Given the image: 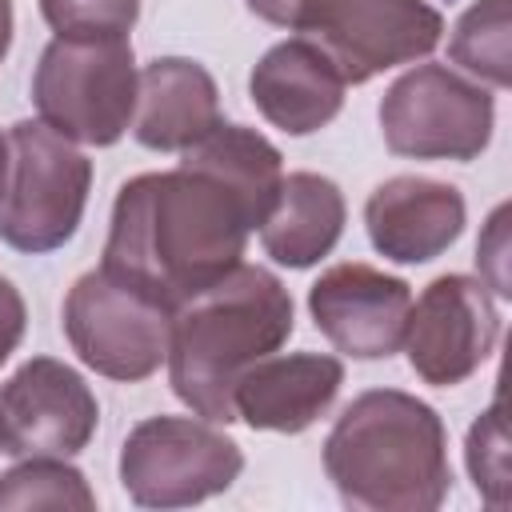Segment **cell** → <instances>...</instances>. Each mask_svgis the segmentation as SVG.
<instances>
[{
    "mask_svg": "<svg viewBox=\"0 0 512 512\" xmlns=\"http://www.w3.org/2000/svg\"><path fill=\"white\" fill-rule=\"evenodd\" d=\"M244 204L200 168L140 172L120 184L100 268L168 312L224 280L248 244Z\"/></svg>",
    "mask_w": 512,
    "mask_h": 512,
    "instance_id": "1",
    "label": "cell"
},
{
    "mask_svg": "<svg viewBox=\"0 0 512 512\" xmlns=\"http://www.w3.org/2000/svg\"><path fill=\"white\" fill-rule=\"evenodd\" d=\"M296 328V308L280 276L236 264L224 280L172 312L168 384L204 420L232 424V388L264 356L280 352Z\"/></svg>",
    "mask_w": 512,
    "mask_h": 512,
    "instance_id": "2",
    "label": "cell"
},
{
    "mask_svg": "<svg viewBox=\"0 0 512 512\" xmlns=\"http://www.w3.org/2000/svg\"><path fill=\"white\" fill-rule=\"evenodd\" d=\"M324 472L348 508L432 512L452 488L444 420L412 392H360L324 440Z\"/></svg>",
    "mask_w": 512,
    "mask_h": 512,
    "instance_id": "3",
    "label": "cell"
},
{
    "mask_svg": "<svg viewBox=\"0 0 512 512\" xmlns=\"http://www.w3.org/2000/svg\"><path fill=\"white\" fill-rule=\"evenodd\" d=\"M260 20L312 40L340 68L344 84L428 56L444 36V16L428 0H244Z\"/></svg>",
    "mask_w": 512,
    "mask_h": 512,
    "instance_id": "4",
    "label": "cell"
},
{
    "mask_svg": "<svg viewBox=\"0 0 512 512\" xmlns=\"http://www.w3.org/2000/svg\"><path fill=\"white\" fill-rule=\"evenodd\" d=\"M136 80L128 36H56L32 72V104L72 144L108 148L132 128Z\"/></svg>",
    "mask_w": 512,
    "mask_h": 512,
    "instance_id": "5",
    "label": "cell"
},
{
    "mask_svg": "<svg viewBox=\"0 0 512 512\" xmlns=\"http://www.w3.org/2000/svg\"><path fill=\"white\" fill-rule=\"evenodd\" d=\"M92 160L44 120H16L8 132V184L0 200V240L16 252L64 248L88 204Z\"/></svg>",
    "mask_w": 512,
    "mask_h": 512,
    "instance_id": "6",
    "label": "cell"
},
{
    "mask_svg": "<svg viewBox=\"0 0 512 512\" xmlns=\"http://www.w3.org/2000/svg\"><path fill=\"white\" fill-rule=\"evenodd\" d=\"M244 452L212 420L148 416L120 448V484L140 508H188L228 492Z\"/></svg>",
    "mask_w": 512,
    "mask_h": 512,
    "instance_id": "7",
    "label": "cell"
},
{
    "mask_svg": "<svg viewBox=\"0 0 512 512\" xmlns=\"http://www.w3.org/2000/svg\"><path fill=\"white\" fill-rule=\"evenodd\" d=\"M496 124V100L448 64H416L380 100V132L392 156L476 160Z\"/></svg>",
    "mask_w": 512,
    "mask_h": 512,
    "instance_id": "8",
    "label": "cell"
},
{
    "mask_svg": "<svg viewBox=\"0 0 512 512\" xmlns=\"http://www.w3.org/2000/svg\"><path fill=\"white\" fill-rule=\"evenodd\" d=\"M64 336L92 372L136 384L168 360L172 312L96 268L84 272L64 296Z\"/></svg>",
    "mask_w": 512,
    "mask_h": 512,
    "instance_id": "9",
    "label": "cell"
},
{
    "mask_svg": "<svg viewBox=\"0 0 512 512\" xmlns=\"http://www.w3.org/2000/svg\"><path fill=\"white\" fill-rule=\"evenodd\" d=\"M496 340H500L496 300L488 296L484 280H472L464 272L436 276L408 308L404 352L412 372L432 388L464 384L492 356Z\"/></svg>",
    "mask_w": 512,
    "mask_h": 512,
    "instance_id": "10",
    "label": "cell"
},
{
    "mask_svg": "<svg viewBox=\"0 0 512 512\" xmlns=\"http://www.w3.org/2000/svg\"><path fill=\"white\" fill-rule=\"evenodd\" d=\"M100 424V404L84 376L56 360H24L0 388V444L8 456H76Z\"/></svg>",
    "mask_w": 512,
    "mask_h": 512,
    "instance_id": "11",
    "label": "cell"
},
{
    "mask_svg": "<svg viewBox=\"0 0 512 512\" xmlns=\"http://www.w3.org/2000/svg\"><path fill=\"white\" fill-rule=\"evenodd\" d=\"M408 308V280L360 260L328 268L308 288V312L316 332L352 360H388L392 352H400Z\"/></svg>",
    "mask_w": 512,
    "mask_h": 512,
    "instance_id": "12",
    "label": "cell"
},
{
    "mask_svg": "<svg viewBox=\"0 0 512 512\" xmlns=\"http://www.w3.org/2000/svg\"><path fill=\"white\" fill-rule=\"evenodd\" d=\"M464 196L456 184L428 176H392L372 188L364 228L372 248L392 264H428L464 232Z\"/></svg>",
    "mask_w": 512,
    "mask_h": 512,
    "instance_id": "13",
    "label": "cell"
},
{
    "mask_svg": "<svg viewBox=\"0 0 512 512\" xmlns=\"http://www.w3.org/2000/svg\"><path fill=\"white\" fill-rule=\"evenodd\" d=\"M344 364L324 352H288L256 360L232 388V416L256 432H304L336 400Z\"/></svg>",
    "mask_w": 512,
    "mask_h": 512,
    "instance_id": "14",
    "label": "cell"
},
{
    "mask_svg": "<svg viewBox=\"0 0 512 512\" xmlns=\"http://www.w3.org/2000/svg\"><path fill=\"white\" fill-rule=\"evenodd\" d=\"M344 88L348 84L328 52L300 36L272 44L248 76V96L256 112L288 136H308L332 124L344 108Z\"/></svg>",
    "mask_w": 512,
    "mask_h": 512,
    "instance_id": "15",
    "label": "cell"
},
{
    "mask_svg": "<svg viewBox=\"0 0 512 512\" xmlns=\"http://www.w3.org/2000/svg\"><path fill=\"white\" fill-rule=\"evenodd\" d=\"M220 124V92L204 64L156 56L140 68L132 136L152 152H188Z\"/></svg>",
    "mask_w": 512,
    "mask_h": 512,
    "instance_id": "16",
    "label": "cell"
},
{
    "mask_svg": "<svg viewBox=\"0 0 512 512\" xmlns=\"http://www.w3.org/2000/svg\"><path fill=\"white\" fill-rule=\"evenodd\" d=\"M344 232V192L320 172H288L260 224L264 252L284 268L320 264Z\"/></svg>",
    "mask_w": 512,
    "mask_h": 512,
    "instance_id": "17",
    "label": "cell"
},
{
    "mask_svg": "<svg viewBox=\"0 0 512 512\" xmlns=\"http://www.w3.org/2000/svg\"><path fill=\"white\" fill-rule=\"evenodd\" d=\"M280 148L260 136L256 128H244V124H216L204 140H196L180 164L188 168H200L208 176H216L248 212V224L260 228L276 192H280V180H284V164H280Z\"/></svg>",
    "mask_w": 512,
    "mask_h": 512,
    "instance_id": "18",
    "label": "cell"
},
{
    "mask_svg": "<svg viewBox=\"0 0 512 512\" xmlns=\"http://www.w3.org/2000/svg\"><path fill=\"white\" fill-rule=\"evenodd\" d=\"M0 508H76L92 512L96 496L64 456H24L0 476Z\"/></svg>",
    "mask_w": 512,
    "mask_h": 512,
    "instance_id": "19",
    "label": "cell"
},
{
    "mask_svg": "<svg viewBox=\"0 0 512 512\" xmlns=\"http://www.w3.org/2000/svg\"><path fill=\"white\" fill-rule=\"evenodd\" d=\"M448 56L492 88H508V0H476L448 40Z\"/></svg>",
    "mask_w": 512,
    "mask_h": 512,
    "instance_id": "20",
    "label": "cell"
},
{
    "mask_svg": "<svg viewBox=\"0 0 512 512\" xmlns=\"http://www.w3.org/2000/svg\"><path fill=\"white\" fill-rule=\"evenodd\" d=\"M40 16L56 36H128L140 0H40Z\"/></svg>",
    "mask_w": 512,
    "mask_h": 512,
    "instance_id": "21",
    "label": "cell"
},
{
    "mask_svg": "<svg viewBox=\"0 0 512 512\" xmlns=\"http://www.w3.org/2000/svg\"><path fill=\"white\" fill-rule=\"evenodd\" d=\"M464 452H468V472L476 480V492L492 508H500L504 504V488H508V436H504L500 400L472 424Z\"/></svg>",
    "mask_w": 512,
    "mask_h": 512,
    "instance_id": "22",
    "label": "cell"
},
{
    "mask_svg": "<svg viewBox=\"0 0 512 512\" xmlns=\"http://www.w3.org/2000/svg\"><path fill=\"white\" fill-rule=\"evenodd\" d=\"M24 324H28L24 296H20V288H16L8 276H0V364L20 348Z\"/></svg>",
    "mask_w": 512,
    "mask_h": 512,
    "instance_id": "23",
    "label": "cell"
},
{
    "mask_svg": "<svg viewBox=\"0 0 512 512\" xmlns=\"http://www.w3.org/2000/svg\"><path fill=\"white\" fill-rule=\"evenodd\" d=\"M12 28H16V20H12V0H0V64H4L8 48H12Z\"/></svg>",
    "mask_w": 512,
    "mask_h": 512,
    "instance_id": "24",
    "label": "cell"
},
{
    "mask_svg": "<svg viewBox=\"0 0 512 512\" xmlns=\"http://www.w3.org/2000/svg\"><path fill=\"white\" fill-rule=\"evenodd\" d=\"M4 184H8V136L0 132V200H4Z\"/></svg>",
    "mask_w": 512,
    "mask_h": 512,
    "instance_id": "25",
    "label": "cell"
},
{
    "mask_svg": "<svg viewBox=\"0 0 512 512\" xmlns=\"http://www.w3.org/2000/svg\"><path fill=\"white\" fill-rule=\"evenodd\" d=\"M0 452H4V444H0Z\"/></svg>",
    "mask_w": 512,
    "mask_h": 512,
    "instance_id": "26",
    "label": "cell"
}]
</instances>
